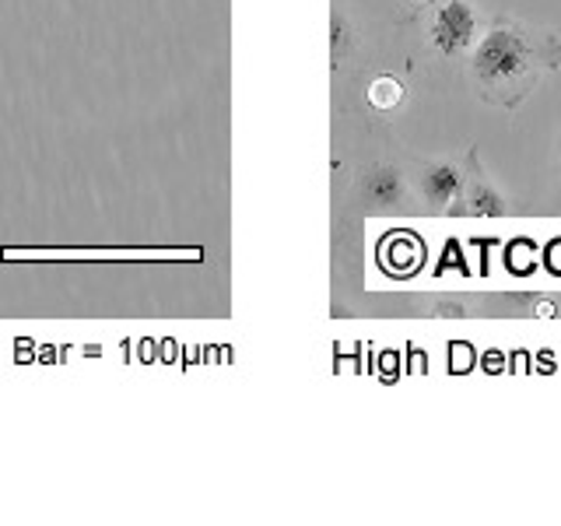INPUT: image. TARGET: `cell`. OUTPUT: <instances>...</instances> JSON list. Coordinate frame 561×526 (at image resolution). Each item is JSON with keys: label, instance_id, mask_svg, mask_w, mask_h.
I'll return each instance as SVG.
<instances>
[{"label": "cell", "instance_id": "cell-5", "mask_svg": "<svg viewBox=\"0 0 561 526\" xmlns=\"http://www.w3.org/2000/svg\"><path fill=\"white\" fill-rule=\"evenodd\" d=\"M463 210L470 218H502L505 215V201H502V193H495L491 186L484 183H473L467 193H463Z\"/></svg>", "mask_w": 561, "mask_h": 526}, {"label": "cell", "instance_id": "cell-2", "mask_svg": "<svg viewBox=\"0 0 561 526\" xmlns=\"http://www.w3.org/2000/svg\"><path fill=\"white\" fill-rule=\"evenodd\" d=\"M478 39V11L467 0H449L432 22V43L443 57H460Z\"/></svg>", "mask_w": 561, "mask_h": 526}, {"label": "cell", "instance_id": "cell-3", "mask_svg": "<svg viewBox=\"0 0 561 526\" xmlns=\"http://www.w3.org/2000/svg\"><path fill=\"white\" fill-rule=\"evenodd\" d=\"M362 197L373 210H403V175L393 165H373L362 180Z\"/></svg>", "mask_w": 561, "mask_h": 526}, {"label": "cell", "instance_id": "cell-6", "mask_svg": "<svg viewBox=\"0 0 561 526\" xmlns=\"http://www.w3.org/2000/svg\"><path fill=\"white\" fill-rule=\"evenodd\" d=\"M403 99V84L397 78H376L373 88H368V102L376 105V110H390Z\"/></svg>", "mask_w": 561, "mask_h": 526}, {"label": "cell", "instance_id": "cell-7", "mask_svg": "<svg viewBox=\"0 0 561 526\" xmlns=\"http://www.w3.org/2000/svg\"><path fill=\"white\" fill-rule=\"evenodd\" d=\"M351 39H355V32L347 28V22H344L341 14H333V18H330V57H333V64L341 60V53H344V46H347Z\"/></svg>", "mask_w": 561, "mask_h": 526}, {"label": "cell", "instance_id": "cell-4", "mask_svg": "<svg viewBox=\"0 0 561 526\" xmlns=\"http://www.w3.org/2000/svg\"><path fill=\"white\" fill-rule=\"evenodd\" d=\"M421 197L432 210H446L453 201L463 197V175L456 165H428L421 172Z\"/></svg>", "mask_w": 561, "mask_h": 526}, {"label": "cell", "instance_id": "cell-1", "mask_svg": "<svg viewBox=\"0 0 561 526\" xmlns=\"http://www.w3.org/2000/svg\"><path fill=\"white\" fill-rule=\"evenodd\" d=\"M530 70V46L513 28H495L473 49V75L481 84L516 81Z\"/></svg>", "mask_w": 561, "mask_h": 526}]
</instances>
